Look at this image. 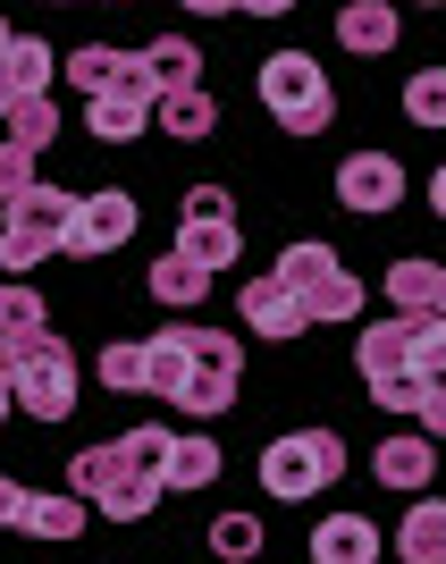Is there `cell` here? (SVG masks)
Listing matches in <instances>:
<instances>
[{
    "label": "cell",
    "instance_id": "obj_31",
    "mask_svg": "<svg viewBox=\"0 0 446 564\" xmlns=\"http://www.w3.org/2000/svg\"><path fill=\"white\" fill-rule=\"evenodd\" d=\"M211 556L219 564H253L261 556V514H219L211 522Z\"/></svg>",
    "mask_w": 446,
    "mask_h": 564
},
{
    "label": "cell",
    "instance_id": "obj_44",
    "mask_svg": "<svg viewBox=\"0 0 446 564\" xmlns=\"http://www.w3.org/2000/svg\"><path fill=\"white\" fill-rule=\"evenodd\" d=\"M9 413H18V404H9V371H0V422H9Z\"/></svg>",
    "mask_w": 446,
    "mask_h": 564
},
{
    "label": "cell",
    "instance_id": "obj_18",
    "mask_svg": "<svg viewBox=\"0 0 446 564\" xmlns=\"http://www.w3.org/2000/svg\"><path fill=\"white\" fill-rule=\"evenodd\" d=\"M127 76H135V51H118V43H76V51H68V85H76L85 101L118 94Z\"/></svg>",
    "mask_w": 446,
    "mask_h": 564
},
{
    "label": "cell",
    "instance_id": "obj_47",
    "mask_svg": "<svg viewBox=\"0 0 446 564\" xmlns=\"http://www.w3.org/2000/svg\"><path fill=\"white\" fill-rule=\"evenodd\" d=\"M0 371H18V362H9V354H0Z\"/></svg>",
    "mask_w": 446,
    "mask_h": 564
},
{
    "label": "cell",
    "instance_id": "obj_24",
    "mask_svg": "<svg viewBox=\"0 0 446 564\" xmlns=\"http://www.w3.org/2000/svg\"><path fill=\"white\" fill-rule=\"evenodd\" d=\"M203 295H211V279H203V270H194V261L177 253V245H168V253L152 261V304H168L177 321H186V312L203 304Z\"/></svg>",
    "mask_w": 446,
    "mask_h": 564
},
{
    "label": "cell",
    "instance_id": "obj_28",
    "mask_svg": "<svg viewBox=\"0 0 446 564\" xmlns=\"http://www.w3.org/2000/svg\"><path fill=\"white\" fill-rule=\"evenodd\" d=\"M168 438H177V430L143 422V430H127V438H110V447H118V464L135 471V480H161V471H168Z\"/></svg>",
    "mask_w": 446,
    "mask_h": 564
},
{
    "label": "cell",
    "instance_id": "obj_13",
    "mask_svg": "<svg viewBox=\"0 0 446 564\" xmlns=\"http://www.w3.org/2000/svg\"><path fill=\"white\" fill-rule=\"evenodd\" d=\"M43 337H51V304H43L25 279H0V354L18 362V354L43 346Z\"/></svg>",
    "mask_w": 446,
    "mask_h": 564
},
{
    "label": "cell",
    "instance_id": "obj_5",
    "mask_svg": "<svg viewBox=\"0 0 446 564\" xmlns=\"http://www.w3.org/2000/svg\"><path fill=\"white\" fill-rule=\"evenodd\" d=\"M135 194L127 186H101V194H85V203H76V228H68V245H59V253H76V261H101V253H118V245H127V236H135Z\"/></svg>",
    "mask_w": 446,
    "mask_h": 564
},
{
    "label": "cell",
    "instance_id": "obj_26",
    "mask_svg": "<svg viewBox=\"0 0 446 564\" xmlns=\"http://www.w3.org/2000/svg\"><path fill=\"white\" fill-rule=\"evenodd\" d=\"M51 135H59V101H9V127H0V143H18V152H34V161H43Z\"/></svg>",
    "mask_w": 446,
    "mask_h": 564
},
{
    "label": "cell",
    "instance_id": "obj_16",
    "mask_svg": "<svg viewBox=\"0 0 446 564\" xmlns=\"http://www.w3.org/2000/svg\"><path fill=\"white\" fill-rule=\"evenodd\" d=\"M270 279H279L286 295H295V304H312V295H320V286L337 279V253L320 245V236H295V245H286L279 261H270Z\"/></svg>",
    "mask_w": 446,
    "mask_h": 564
},
{
    "label": "cell",
    "instance_id": "obj_39",
    "mask_svg": "<svg viewBox=\"0 0 446 564\" xmlns=\"http://www.w3.org/2000/svg\"><path fill=\"white\" fill-rule=\"evenodd\" d=\"M43 261H51V245H34V236H9V228H0V270H9V279L43 270Z\"/></svg>",
    "mask_w": 446,
    "mask_h": 564
},
{
    "label": "cell",
    "instance_id": "obj_10",
    "mask_svg": "<svg viewBox=\"0 0 446 564\" xmlns=\"http://www.w3.org/2000/svg\"><path fill=\"white\" fill-rule=\"evenodd\" d=\"M76 203L85 194H59V186H34V194H18L9 203V236H34V245H68V228H76Z\"/></svg>",
    "mask_w": 446,
    "mask_h": 564
},
{
    "label": "cell",
    "instance_id": "obj_41",
    "mask_svg": "<svg viewBox=\"0 0 446 564\" xmlns=\"http://www.w3.org/2000/svg\"><path fill=\"white\" fill-rule=\"evenodd\" d=\"M413 422H422V438H429V447H438V438H446V388H429V397H422V413H413Z\"/></svg>",
    "mask_w": 446,
    "mask_h": 564
},
{
    "label": "cell",
    "instance_id": "obj_38",
    "mask_svg": "<svg viewBox=\"0 0 446 564\" xmlns=\"http://www.w3.org/2000/svg\"><path fill=\"white\" fill-rule=\"evenodd\" d=\"M43 177H34V152H18V143H0V203H18V194H34Z\"/></svg>",
    "mask_w": 446,
    "mask_h": 564
},
{
    "label": "cell",
    "instance_id": "obj_11",
    "mask_svg": "<svg viewBox=\"0 0 446 564\" xmlns=\"http://www.w3.org/2000/svg\"><path fill=\"white\" fill-rule=\"evenodd\" d=\"M85 127H94L101 143H135L143 127H152V85H143V68L118 85V94H101V101H85Z\"/></svg>",
    "mask_w": 446,
    "mask_h": 564
},
{
    "label": "cell",
    "instance_id": "obj_42",
    "mask_svg": "<svg viewBox=\"0 0 446 564\" xmlns=\"http://www.w3.org/2000/svg\"><path fill=\"white\" fill-rule=\"evenodd\" d=\"M429 212L446 219V161H438V177H429Z\"/></svg>",
    "mask_w": 446,
    "mask_h": 564
},
{
    "label": "cell",
    "instance_id": "obj_33",
    "mask_svg": "<svg viewBox=\"0 0 446 564\" xmlns=\"http://www.w3.org/2000/svg\"><path fill=\"white\" fill-rule=\"evenodd\" d=\"M152 506H161V480H135V471H127V480H118V489L101 497L94 514H110V522H143Z\"/></svg>",
    "mask_w": 446,
    "mask_h": 564
},
{
    "label": "cell",
    "instance_id": "obj_35",
    "mask_svg": "<svg viewBox=\"0 0 446 564\" xmlns=\"http://www.w3.org/2000/svg\"><path fill=\"white\" fill-rule=\"evenodd\" d=\"M413 371H422L429 388H446V321H422V329H413Z\"/></svg>",
    "mask_w": 446,
    "mask_h": 564
},
{
    "label": "cell",
    "instance_id": "obj_43",
    "mask_svg": "<svg viewBox=\"0 0 446 564\" xmlns=\"http://www.w3.org/2000/svg\"><path fill=\"white\" fill-rule=\"evenodd\" d=\"M9 43H18V25H9V18H0V59H9Z\"/></svg>",
    "mask_w": 446,
    "mask_h": 564
},
{
    "label": "cell",
    "instance_id": "obj_34",
    "mask_svg": "<svg viewBox=\"0 0 446 564\" xmlns=\"http://www.w3.org/2000/svg\"><path fill=\"white\" fill-rule=\"evenodd\" d=\"M422 397H429V379H422V371H388V379H371V404H379V413H404V422H413V413H422Z\"/></svg>",
    "mask_w": 446,
    "mask_h": 564
},
{
    "label": "cell",
    "instance_id": "obj_12",
    "mask_svg": "<svg viewBox=\"0 0 446 564\" xmlns=\"http://www.w3.org/2000/svg\"><path fill=\"white\" fill-rule=\"evenodd\" d=\"M371 471H379V480H388V489H404V497H422L429 480H438V447H429L422 430H396V438H379Z\"/></svg>",
    "mask_w": 446,
    "mask_h": 564
},
{
    "label": "cell",
    "instance_id": "obj_23",
    "mask_svg": "<svg viewBox=\"0 0 446 564\" xmlns=\"http://www.w3.org/2000/svg\"><path fill=\"white\" fill-rule=\"evenodd\" d=\"M438 279H446V261L404 253L396 270H388V304H396V321H429V304H438Z\"/></svg>",
    "mask_w": 446,
    "mask_h": 564
},
{
    "label": "cell",
    "instance_id": "obj_3",
    "mask_svg": "<svg viewBox=\"0 0 446 564\" xmlns=\"http://www.w3.org/2000/svg\"><path fill=\"white\" fill-rule=\"evenodd\" d=\"M9 404L34 413V422H68V413H76V354H68V337H43V346L18 354V371H9Z\"/></svg>",
    "mask_w": 446,
    "mask_h": 564
},
{
    "label": "cell",
    "instance_id": "obj_21",
    "mask_svg": "<svg viewBox=\"0 0 446 564\" xmlns=\"http://www.w3.org/2000/svg\"><path fill=\"white\" fill-rule=\"evenodd\" d=\"M413 329H422V321H371V329L353 337V362H362V379L413 371Z\"/></svg>",
    "mask_w": 446,
    "mask_h": 564
},
{
    "label": "cell",
    "instance_id": "obj_32",
    "mask_svg": "<svg viewBox=\"0 0 446 564\" xmlns=\"http://www.w3.org/2000/svg\"><path fill=\"white\" fill-rule=\"evenodd\" d=\"M404 118L413 127H446V68H422L404 85Z\"/></svg>",
    "mask_w": 446,
    "mask_h": 564
},
{
    "label": "cell",
    "instance_id": "obj_30",
    "mask_svg": "<svg viewBox=\"0 0 446 564\" xmlns=\"http://www.w3.org/2000/svg\"><path fill=\"white\" fill-rule=\"evenodd\" d=\"M177 253H186L203 279H219V270L244 253V236H236V228H186V236H177Z\"/></svg>",
    "mask_w": 446,
    "mask_h": 564
},
{
    "label": "cell",
    "instance_id": "obj_36",
    "mask_svg": "<svg viewBox=\"0 0 446 564\" xmlns=\"http://www.w3.org/2000/svg\"><path fill=\"white\" fill-rule=\"evenodd\" d=\"M101 388H118V397H143V346H110V354H101Z\"/></svg>",
    "mask_w": 446,
    "mask_h": 564
},
{
    "label": "cell",
    "instance_id": "obj_8",
    "mask_svg": "<svg viewBox=\"0 0 446 564\" xmlns=\"http://www.w3.org/2000/svg\"><path fill=\"white\" fill-rule=\"evenodd\" d=\"M194 379V321H168V329L143 337V388L177 404V388Z\"/></svg>",
    "mask_w": 446,
    "mask_h": 564
},
{
    "label": "cell",
    "instance_id": "obj_20",
    "mask_svg": "<svg viewBox=\"0 0 446 564\" xmlns=\"http://www.w3.org/2000/svg\"><path fill=\"white\" fill-rule=\"evenodd\" d=\"M312 564H379V522L329 514L320 531H312Z\"/></svg>",
    "mask_w": 446,
    "mask_h": 564
},
{
    "label": "cell",
    "instance_id": "obj_9",
    "mask_svg": "<svg viewBox=\"0 0 446 564\" xmlns=\"http://www.w3.org/2000/svg\"><path fill=\"white\" fill-rule=\"evenodd\" d=\"M236 312H244V329H253V337H270V346H286V337H304V329H312V321H304V304H295V295H286L279 279H244Z\"/></svg>",
    "mask_w": 446,
    "mask_h": 564
},
{
    "label": "cell",
    "instance_id": "obj_15",
    "mask_svg": "<svg viewBox=\"0 0 446 564\" xmlns=\"http://www.w3.org/2000/svg\"><path fill=\"white\" fill-rule=\"evenodd\" d=\"M85 522H94V506L59 489V497H25L18 531H25V540H43V547H76V540H85Z\"/></svg>",
    "mask_w": 446,
    "mask_h": 564
},
{
    "label": "cell",
    "instance_id": "obj_22",
    "mask_svg": "<svg viewBox=\"0 0 446 564\" xmlns=\"http://www.w3.org/2000/svg\"><path fill=\"white\" fill-rule=\"evenodd\" d=\"M219 471H228V464H219V447H211V438H203V430H194V438L177 430V438H168V471H161V489L203 497V489H219Z\"/></svg>",
    "mask_w": 446,
    "mask_h": 564
},
{
    "label": "cell",
    "instance_id": "obj_46",
    "mask_svg": "<svg viewBox=\"0 0 446 564\" xmlns=\"http://www.w3.org/2000/svg\"><path fill=\"white\" fill-rule=\"evenodd\" d=\"M0 127H9V94H0Z\"/></svg>",
    "mask_w": 446,
    "mask_h": 564
},
{
    "label": "cell",
    "instance_id": "obj_4",
    "mask_svg": "<svg viewBox=\"0 0 446 564\" xmlns=\"http://www.w3.org/2000/svg\"><path fill=\"white\" fill-rule=\"evenodd\" d=\"M236 371H244V346H236L228 329H194V379L177 388V413L219 422V413L236 404Z\"/></svg>",
    "mask_w": 446,
    "mask_h": 564
},
{
    "label": "cell",
    "instance_id": "obj_1",
    "mask_svg": "<svg viewBox=\"0 0 446 564\" xmlns=\"http://www.w3.org/2000/svg\"><path fill=\"white\" fill-rule=\"evenodd\" d=\"M346 480V438L337 430H286L261 447V489L279 497V506H304V497L337 489Z\"/></svg>",
    "mask_w": 446,
    "mask_h": 564
},
{
    "label": "cell",
    "instance_id": "obj_17",
    "mask_svg": "<svg viewBox=\"0 0 446 564\" xmlns=\"http://www.w3.org/2000/svg\"><path fill=\"white\" fill-rule=\"evenodd\" d=\"M51 76H59V51L34 43V34H18V43H9V59H0V94H9V101H43Z\"/></svg>",
    "mask_w": 446,
    "mask_h": 564
},
{
    "label": "cell",
    "instance_id": "obj_19",
    "mask_svg": "<svg viewBox=\"0 0 446 564\" xmlns=\"http://www.w3.org/2000/svg\"><path fill=\"white\" fill-rule=\"evenodd\" d=\"M388 547H396L404 564H446V506H438V497H413Z\"/></svg>",
    "mask_w": 446,
    "mask_h": 564
},
{
    "label": "cell",
    "instance_id": "obj_40",
    "mask_svg": "<svg viewBox=\"0 0 446 564\" xmlns=\"http://www.w3.org/2000/svg\"><path fill=\"white\" fill-rule=\"evenodd\" d=\"M25 497H34V489H25V480H9V471H0V531H18V522H25Z\"/></svg>",
    "mask_w": 446,
    "mask_h": 564
},
{
    "label": "cell",
    "instance_id": "obj_2",
    "mask_svg": "<svg viewBox=\"0 0 446 564\" xmlns=\"http://www.w3.org/2000/svg\"><path fill=\"white\" fill-rule=\"evenodd\" d=\"M253 85H261V110L279 118L286 135H320V127L337 118L329 76H320V59H312V51H270Z\"/></svg>",
    "mask_w": 446,
    "mask_h": 564
},
{
    "label": "cell",
    "instance_id": "obj_45",
    "mask_svg": "<svg viewBox=\"0 0 446 564\" xmlns=\"http://www.w3.org/2000/svg\"><path fill=\"white\" fill-rule=\"evenodd\" d=\"M429 321H446V279H438V304H429Z\"/></svg>",
    "mask_w": 446,
    "mask_h": 564
},
{
    "label": "cell",
    "instance_id": "obj_7",
    "mask_svg": "<svg viewBox=\"0 0 446 564\" xmlns=\"http://www.w3.org/2000/svg\"><path fill=\"white\" fill-rule=\"evenodd\" d=\"M135 68H143V85H152V101H168V94H203V51H194L186 34L143 43V51H135Z\"/></svg>",
    "mask_w": 446,
    "mask_h": 564
},
{
    "label": "cell",
    "instance_id": "obj_37",
    "mask_svg": "<svg viewBox=\"0 0 446 564\" xmlns=\"http://www.w3.org/2000/svg\"><path fill=\"white\" fill-rule=\"evenodd\" d=\"M186 228H236L228 186H194V194H186Z\"/></svg>",
    "mask_w": 446,
    "mask_h": 564
},
{
    "label": "cell",
    "instance_id": "obj_29",
    "mask_svg": "<svg viewBox=\"0 0 446 564\" xmlns=\"http://www.w3.org/2000/svg\"><path fill=\"white\" fill-rule=\"evenodd\" d=\"M304 321H312V329H337V321H362V279H353V270H337V279H329V286H320V295L304 304Z\"/></svg>",
    "mask_w": 446,
    "mask_h": 564
},
{
    "label": "cell",
    "instance_id": "obj_6",
    "mask_svg": "<svg viewBox=\"0 0 446 564\" xmlns=\"http://www.w3.org/2000/svg\"><path fill=\"white\" fill-rule=\"evenodd\" d=\"M337 203H346V212H362V219L396 212V203H404V169L388 161V152H353V161L337 169Z\"/></svg>",
    "mask_w": 446,
    "mask_h": 564
},
{
    "label": "cell",
    "instance_id": "obj_25",
    "mask_svg": "<svg viewBox=\"0 0 446 564\" xmlns=\"http://www.w3.org/2000/svg\"><path fill=\"white\" fill-rule=\"evenodd\" d=\"M118 480H127L118 447H76V455H68V497H85V506H101Z\"/></svg>",
    "mask_w": 446,
    "mask_h": 564
},
{
    "label": "cell",
    "instance_id": "obj_27",
    "mask_svg": "<svg viewBox=\"0 0 446 564\" xmlns=\"http://www.w3.org/2000/svg\"><path fill=\"white\" fill-rule=\"evenodd\" d=\"M152 118H161L177 143H203V135L219 127V101H211V94H168V101H152Z\"/></svg>",
    "mask_w": 446,
    "mask_h": 564
},
{
    "label": "cell",
    "instance_id": "obj_14",
    "mask_svg": "<svg viewBox=\"0 0 446 564\" xmlns=\"http://www.w3.org/2000/svg\"><path fill=\"white\" fill-rule=\"evenodd\" d=\"M396 34H404V18L388 9V0H346V9H337V43H346L353 59H379V51H396Z\"/></svg>",
    "mask_w": 446,
    "mask_h": 564
}]
</instances>
